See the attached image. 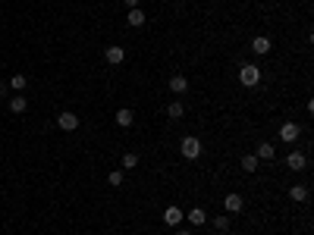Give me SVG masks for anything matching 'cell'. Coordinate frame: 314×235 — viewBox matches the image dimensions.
Masks as SVG:
<instances>
[{
  "instance_id": "cell-1",
  "label": "cell",
  "mask_w": 314,
  "mask_h": 235,
  "mask_svg": "<svg viewBox=\"0 0 314 235\" xmlns=\"http://www.w3.org/2000/svg\"><path fill=\"white\" fill-rule=\"evenodd\" d=\"M179 150H182V157L185 160H198L201 157V150H204V144L195 135H185L182 141H179Z\"/></svg>"
},
{
  "instance_id": "cell-2",
  "label": "cell",
  "mask_w": 314,
  "mask_h": 235,
  "mask_svg": "<svg viewBox=\"0 0 314 235\" xmlns=\"http://www.w3.org/2000/svg\"><path fill=\"white\" fill-rule=\"evenodd\" d=\"M239 82H242L245 88H254V85L261 82V66H254V63H245V66L239 69Z\"/></svg>"
},
{
  "instance_id": "cell-3",
  "label": "cell",
  "mask_w": 314,
  "mask_h": 235,
  "mask_svg": "<svg viewBox=\"0 0 314 235\" xmlns=\"http://www.w3.org/2000/svg\"><path fill=\"white\" fill-rule=\"evenodd\" d=\"M79 122H82V120H79L73 110H63L60 116H57V128H63V132H76Z\"/></svg>"
},
{
  "instance_id": "cell-4",
  "label": "cell",
  "mask_w": 314,
  "mask_h": 235,
  "mask_svg": "<svg viewBox=\"0 0 314 235\" xmlns=\"http://www.w3.org/2000/svg\"><path fill=\"white\" fill-rule=\"evenodd\" d=\"M298 135H301V128H298L295 122H283V126H280V141H286V144H295Z\"/></svg>"
},
{
  "instance_id": "cell-5",
  "label": "cell",
  "mask_w": 314,
  "mask_h": 235,
  "mask_svg": "<svg viewBox=\"0 0 314 235\" xmlns=\"http://www.w3.org/2000/svg\"><path fill=\"white\" fill-rule=\"evenodd\" d=\"M104 60H107L110 66H120L126 60V50H123V44H110L107 50H104Z\"/></svg>"
},
{
  "instance_id": "cell-6",
  "label": "cell",
  "mask_w": 314,
  "mask_h": 235,
  "mask_svg": "<svg viewBox=\"0 0 314 235\" xmlns=\"http://www.w3.org/2000/svg\"><path fill=\"white\" fill-rule=\"evenodd\" d=\"M286 166L289 170H308V157L305 154H301V150H289V154H286Z\"/></svg>"
},
{
  "instance_id": "cell-7",
  "label": "cell",
  "mask_w": 314,
  "mask_h": 235,
  "mask_svg": "<svg viewBox=\"0 0 314 235\" xmlns=\"http://www.w3.org/2000/svg\"><path fill=\"white\" fill-rule=\"evenodd\" d=\"M223 207H226L229 216L232 214H242V210H245V198H242V194H226L223 198Z\"/></svg>"
},
{
  "instance_id": "cell-8",
  "label": "cell",
  "mask_w": 314,
  "mask_h": 235,
  "mask_svg": "<svg viewBox=\"0 0 314 235\" xmlns=\"http://www.w3.org/2000/svg\"><path fill=\"white\" fill-rule=\"evenodd\" d=\"M164 222L170 229H179V222H182V210L176 207V204H170L167 210H164Z\"/></svg>"
},
{
  "instance_id": "cell-9",
  "label": "cell",
  "mask_w": 314,
  "mask_h": 235,
  "mask_svg": "<svg viewBox=\"0 0 314 235\" xmlns=\"http://www.w3.org/2000/svg\"><path fill=\"white\" fill-rule=\"evenodd\" d=\"M7 107H10V113H16V116H22L29 110V100H26V94H13V98L7 100Z\"/></svg>"
},
{
  "instance_id": "cell-10",
  "label": "cell",
  "mask_w": 314,
  "mask_h": 235,
  "mask_svg": "<svg viewBox=\"0 0 314 235\" xmlns=\"http://www.w3.org/2000/svg\"><path fill=\"white\" fill-rule=\"evenodd\" d=\"M182 220H189V226H195V229H198V226H204V222H207V214H204V207H192V210H189V214H185Z\"/></svg>"
},
{
  "instance_id": "cell-11",
  "label": "cell",
  "mask_w": 314,
  "mask_h": 235,
  "mask_svg": "<svg viewBox=\"0 0 314 235\" xmlns=\"http://www.w3.org/2000/svg\"><path fill=\"white\" fill-rule=\"evenodd\" d=\"M167 88L173 91V94H185V91H189V78H185V76H170V82H167Z\"/></svg>"
},
{
  "instance_id": "cell-12",
  "label": "cell",
  "mask_w": 314,
  "mask_h": 235,
  "mask_svg": "<svg viewBox=\"0 0 314 235\" xmlns=\"http://www.w3.org/2000/svg\"><path fill=\"white\" fill-rule=\"evenodd\" d=\"M270 47H273V44H270V38H267V34H258V38L251 41V50L258 54V56H267V54H270Z\"/></svg>"
},
{
  "instance_id": "cell-13",
  "label": "cell",
  "mask_w": 314,
  "mask_h": 235,
  "mask_svg": "<svg viewBox=\"0 0 314 235\" xmlns=\"http://www.w3.org/2000/svg\"><path fill=\"white\" fill-rule=\"evenodd\" d=\"M135 122V113L129 110V107H120V110H116V126H120V128H129Z\"/></svg>"
},
{
  "instance_id": "cell-14",
  "label": "cell",
  "mask_w": 314,
  "mask_h": 235,
  "mask_svg": "<svg viewBox=\"0 0 314 235\" xmlns=\"http://www.w3.org/2000/svg\"><path fill=\"white\" fill-rule=\"evenodd\" d=\"M126 22H129L132 28H142V26H145V10H142V6L129 10V16H126Z\"/></svg>"
},
{
  "instance_id": "cell-15",
  "label": "cell",
  "mask_w": 314,
  "mask_h": 235,
  "mask_svg": "<svg viewBox=\"0 0 314 235\" xmlns=\"http://www.w3.org/2000/svg\"><path fill=\"white\" fill-rule=\"evenodd\" d=\"M254 157H258V160H273V157H276V150H273L270 141H261L258 150H254Z\"/></svg>"
},
{
  "instance_id": "cell-16",
  "label": "cell",
  "mask_w": 314,
  "mask_h": 235,
  "mask_svg": "<svg viewBox=\"0 0 314 235\" xmlns=\"http://www.w3.org/2000/svg\"><path fill=\"white\" fill-rule=\"evenodd\" d=\"M7 85H10V91H16V94H22V91H26V88H29V78H26V76H22V72H16L13 78H10V82H7Z\"/></svg>"
},
{
  "instance_id": "cell-17",
  "label": "cell",
  "mask_w": 314,
  "mask_h": 235,
  "mask_svg": "<svg viewBox=\"0 0 314 235\" xmlns=\"http://www.w3.org/2000/svg\"><path fill=\"white\" fill-rule=\"evenodd\" d=\"M289 198H292L295 204H305L308 201V185H292L289 188Z\"/></svg>"
},
{
  "instance_id": "cell-18",
  "label": "cell",
  "mask_w": 314,
  "mask_h": 235,
  "mask_svg": "<svg viewBox=\"0 0 314 235\" xmlns=\"http://www.w3.org/2000/svg\"><path fill=\"white\" fill-rule=\"evenodd\" d=\"M167 116H170V120H182V116H185V107H182L179 100H170V104H167Z\"/></svg>"
},
{
  "instance_id": "cell-19",
  "label": "cell",
  "mask_w": 314,
  "mask_h": 235,
  "mask_svg": "<svg viewBox=\"0 0 314 235\" xmlns=\"http://www.w3.org/2000/svg\"><path fill=\"white\" fill-rule=\"evenodd\" d=\"M258 157H254V154H242V170H245V172H254V170H258Z\"/></svg>"
},
{
  "instance_id": "cell-20",
  "label": "cell",
  "mask_w": 314,
  "mask_h": 235,
  "mask_svg": "<svg viewBox=\"0 0 314 235\" xmlns=\"http://www.w3.org/2000/svg\"><path fill=\"white\" fill-rule=\"evenodd\" d=\"M207 222H214V229H217V232H226L232 220H229V214H223V216H214V220H207Z\"/></svg>"
},
{
  "instance_id": "cell-21",
  "label": "cell",
  "mask_w": 314,
  "mask_h": 235,
  "mask_svg": "<svg viewBox=\"0 0 314 235\" xmlns=\"http://www.w3.org/2000/svg\"><path fill=\"white\" fill-rule=\"evenodd\" d=\"M138 166V154L129 150V154H123V170H135Z\"/></svg>"
},
{
  "instance_id": "cell-22",
  "label": "cell",
  "mask_w": 314,
  "mask_h": 235,
  "mask_svg": "<svg viewBox=\"0 0 314 235\" xmlns=\"http://www.w3.org/2000/svg\"><path fill=\"white\" fill-rule=\"evenodd\" d=\"M123 179H126V170H113V172L107 176V182H110L113 188H120V185H123Z\"/></svg>"
},
{
  "instance_id": "cell-23",
  "label": "cell",
  "mask_w": 314,
  "mask_h": 235,
  "mask_svg": "<svg viewBox=\"0 0 314 235\" xmlns=\"http://www.w3.org/2000/svg\"><path fill=\"white\" fill-rule=\"evenodd\" d=\"M123 4L129 6V10H135V6H142V0H123Z\"/></svg>"
},
{
  "instance_id": "cell-24",
  "label": "cell",
  "mask_w": 314,
  "mask_h": 235,
  "mask_svg": "<svg viewBox=\"0 0 314 235\" xmlns=\"http://www.w3.org/2000/svg\"><path fill=\"white\" fill-rule=\"evenodd\" d=\"M7 91H10V85H7V82H0V100L7 98Z\"/></svg>"
},
{
  "instance_id": "cell-25",
  "label": "cell",
  "mask_w": 314,
  "mask_h": 235,
  "mask_svg": "<svg viewBox=\"0 0 314 235\" xmlns=\"http://www.w3.org/2000/svg\"><path fill=\"white\" fill-rule=\"evenodd\" d=\"M176 235H192V229H176Z\"/></svg>"
}]
</instances>
